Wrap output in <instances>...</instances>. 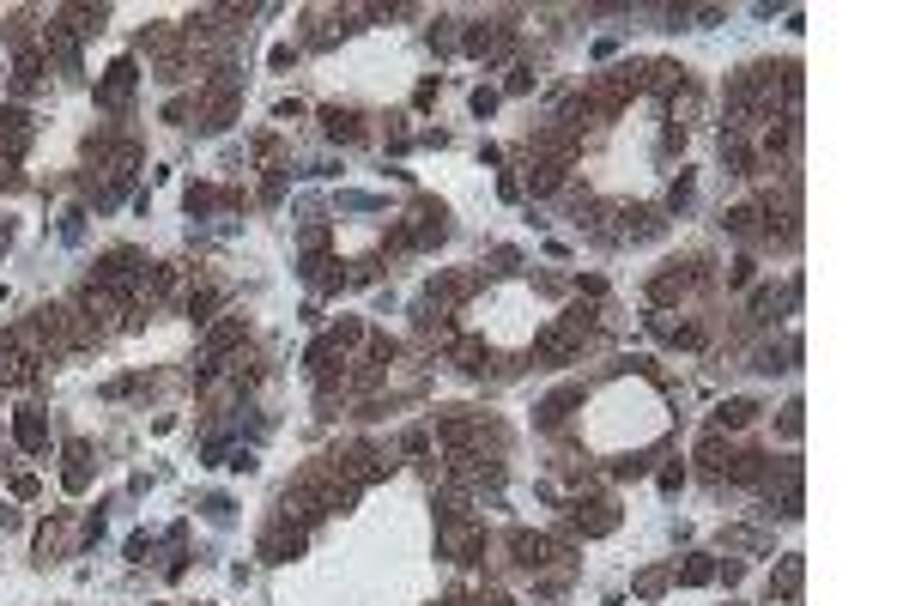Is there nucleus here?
<instances>
[{
    "instance_id": "nucleus-16",
    "label": "nucleus",
    "mask_w": 909,
    "mask_h": 606,
    "mask_svg": "<svg viewBox=\"0 0 909 606\" xmlns=\"http://www.w3.org/2000/svg\"><path fill=\"white\" fill-rule=\"evenodd\" d=\"M213 309H219V291H213V285L188 291V316H194V322H213Z\"/></svg>"
},
{
    "instance_id": "nucleus-18",
    "label": "nucleus",
    "mask_w": 909,
    "mask_h": 606,
    "mask_svg": "<svg viewBox=\"0 0 909 606\" xmlns=\"http://www.w3.org/2000/svg\"><path fill=\"white\" fill-rule=\"evenodd\" d=\"M782 431H788V437H800V401L782 406Z\"/></svg>"
},
{
    "instance_id": "nucleus-4",
    "label": "nucleus",
    "mask_w": 909,
    "mask_h": 606,
    "mask_svg": "<svg viewBox=\"0 0 909 606\" xmlns=\"http://www.w3.org/2000/svg\"><path fill=\"white\" fill-rule=\"evenodd\" d=\"M298 552H303V534H298V527H273V534L261 540V558H273V564L298 558Z\"/></svg>"
},
{
    "instance_id": "nucleus-13",
    "label": "nucleus",
    "mask_w": 909,
    "mask_h": 606,
    "mask_svg": "<svg viewBox=\"0 0 909 606\" xmlns=\"http://www.w3.org/2000/svg\"><path fill=\"white\" fill-rule=\"evenodd\" d=\"M655 231H661V219H655L649 206H630V213H625V237L643 242V237H655Z\"/></svg>"
},
{
    "instance_id": "nucleus-1",
    "label": "nucleus",
    "mask_w": 909,
    "mask_h": 606,
    "mask_svg": "<svg viewBox=\"0 0 909 606\" xmlns=\"http://www.w3.org/2000/svg\"><path fill=\"white\" fill-rule=\"evenodd\" d=\"M509 552H516V564H522V570H545L552 558H564V545H558V540L527 534V527H522V534H509Z\"/></svg>"
},
{
    "instance_id": "nucleus-15",
    "label": "nucleus",
    "mask_w": 909,
    "mask_h": 606,
    "mask_svg": "<svg viewBox=\"0 0 909 606\" xmlns=\"http://www.w3.org/2000/svg\"><path fill=\"white\" fill-rule=\"evenodd\" d=\"M649 85H655V91H673V85H686V67H673V61H655V67H649Z\"/></svg>"
},
{
    "instance_id": "nucleus-9",
    "label": "nucleus",
    "mask_w": 909,
    "mask_h": 606,
    "mask_svg": "<svg viewBox=\"0 0 909 606\" xmlns=\"http://www.w3.org/2000/svg\"><path fill=\"white\" fill-rule=\"evenodd\" d=\"M697 461H704V473H709V479H722L727 467H734V449H727L722 437H704V449H697Z\"/></svg>"
},
{
    "instance_id": "nucleus-2",
    "label": "nucleus",
    "mask_w": 909,
    "mask_h": 606,
    "mask_svg": "<svg viewBox=\"0 0 909 606\" xmlns=\"http://www.w3.org/2000/svg\"><path fill=\"white\" fill-rule=\"evenodd\" d=\"M134 80H140V67H134V61H116V67H109V80L98 85V103H103V109H121L128 91H134Z\"/></svg>"
},
{
    "instance_id": "nucleus-8",
    "label": "nucleus",
    "mask_w": 909,
    "mask_h": 606,
    "mask_svg": "<svg viewBox=\"0 0 909 606\" xmlns=\"http://www.w3.org/2000/svg\"><path fill=\"white\" fill-rule=\"evenodd\" d=\"M13 437H19L24 449H43V443H49V424H43V412H31V406H24L19 419H13Z\"/></svg>"
},
{
    "instance_id": "nucleus-12",
    "label": "nucleus",
    "mask_w": 909,
    "mask_h": 606,
    "mask_svg": "<svg viewBox=\"0 0 909 606\" xmlns=\"http://www.w3.org/2000/svg\"><path fill=\"white\" fill-rule=\"evenodd\" d=\"M449 358H455V370L479 376V370H485V340H455V352H449Z\"/></svg>"
},
{
    "instance_id": "nucleus-19",
    "label": "nucleus",
    "mask_w": 909,
    "mask_h": 606,
    "mask_svg": "<svg viewBox=\"0 0 909 606\" xmlns=\"http://www.w3.org/2000/svg\"><path fill=\"white\" fill-rule=\"evenodd\" d=\"M661 588H667V576H661V570H655V576H643V582H637V594H643V601H655Z\"/></svg>"
},
{
    "instance_id": "nucleus-7",
    "label": "nucleus",
    "mask_w": 909,
    "mask_h": 606,
    "mask_svg": "<svg viewBox=\"0 0 909 606\" xmlns=\"http://www.w3.org/2000/svg\"><path fill=\"white\" fill-rule=\"evenodd\" d=\"M691 279H697L691 267H673V273H661L649 291H655V303H673V298H686V291H691Z\"/></svg>"
},
{
    "instance_id": "nucleus-20",
    "label": "nucleus",
    "mask_w": 909,
    "mask_h": 606,
    "mask_svg": "<svg viewBox=\"0 0 909 606\" xmlns=\"http://www.w3.org/2000/svg\"><path fill=\"white\" fill-rule=\"evenodd\" d=\"M473 606H516V601H509V594H479Z\"/></svg>"
},
{
    "instance_id": "nucleus-14",
    "label": "nucleus",
    "mask_w": 909,
    "mask_h": 606,
    "mask_svg": "<svg viewBox=\"0 0 909 606\" xmlns=\"http://www.w3.org/2000/svg\"><path fill=\"white\" fill-rule=\"evenodd\" d=\"M770 594H800V558H782V570L770 576Z\"/></svg>"
},
{
    "instance_id": "nucleus-10",
    "label": "nucleus",
    "mask_w": 909,
    "mask_h": 606,
    "mask_svg": "<svg viewBox=\"0 0 909 606\" xmlns=\"http://www.w3.org/2000/svg\"><path fill=\"white\" fill-rule=\"evenodd\" d=\"M752 419H758L752 401H722L715 406V431H740V424H752Z\"/></svg>"
},
{
    "instance_id": "nucleus-3",
    "label": "nucleus",
    "mask_w": 909,
    "mask_h": 606,
    "mask_svg": "<svg viewBox=\"0 0 909 606\" xmlns=\"http://www.w3.org/2000/svg\"><path fill=\"white\" fill-rule=\"evenodd\" d=\"M570 522L582 527V534H612V527H619V509H612V504H576V509H570Z\"/></svg>"
},
{
    "instance_id": "nucleus-5",
    "label": "nucleus",
    "mask_w": 909,
    "mask_h": 606,
    "mask_svg": "<svg viewBox=\"0 0 909 606\" xmlns=\"http://www.w3.org/2000/svg\"><path fill=\"white\" fill-rule=\"evenodd\" d=\"M322 128H327V140H358L364 116L358 109H322Z\"/></svg>"
},
{
    "instance_id": "nucleus-11",
    "label": "nucleus",
    "mask_w": 909,
    "mask_h": 606,
    "mask_svg": "<svg viewBox=\"0 0 909 606\" xmlns=\"http://www.w3.org/2000/svg\"><path fill=\"white\" fill-rule=\"evenodd\" d=\"M570 406H582V388H558V394H552V401L540 406V424H564V412H570Z\"/></svg>"
},
{
    "instance_id": "nucleus-6",
    "label": "nucleus",
    "mask_w": 909,
    "mask_h": 606,
    "mask_svg": "<svg viewBox=\"0 0 909 606\" xmlns=\"http://www.w3.org/2000/svg\"><path fill=\"white\" fill-rule=\"evenodd\" d=\"M558 182H564V164L558 158H534L527 164V188H534V194H552Z\"/></svg>"
},
{
    "instance_id": "nucleus-17",
    "label": "nucleus",
    "mask_w": 909,
    "mask_h": 606,
    "mask_svg": "<svg viewBox=\"0 0 909 606\" xmlns=\"http://www.w3.org/2000/svg\"><path fill=\"white\" fill-rule=\"evenodd\" d=\"M709 576H715V564H709V558H691V564L679 570V582H686V588H704Z\"/></svg>"
}]
</instances>
